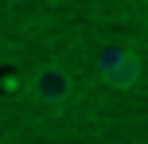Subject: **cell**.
<instances>
[{"label": "cell", "mask_w": 148, "mask_h": 144, "mask_svg": "<svg viewBox=\"0 0 148 144\" xmlns=\"http://www.w3.org/2000/svg\"><path fill=\"white\" fill-rule=\"evenodd\" d=\"M27 93H31V101H39V105H62V101L74 93V82H70V74L59 66V62H43V66L31 70Z\"/></svg>", "instance_id": "6da1fadb"}, {"label": "cell", "mask_w": 148, "mask_h": 144, "mask_svg": "<svg viewBox=\"0 0 148 144\" xmlns=\"http://www.w3.org/2000/svg\"><path fill=\"white\" fill-rule=\"evenodd\" d=\"M97 70H101V82L113 90H129L140 82V59L129 47H105L97 55Z\"/></svg>", "instance_id": "7a4b0ae2"}]
</instances>
